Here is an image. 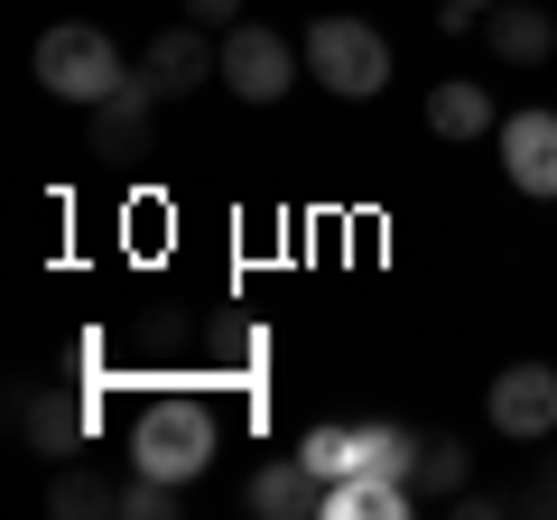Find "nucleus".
<instances>
[{"instance_id":"f3484780","label":"nucleus","mask_w":557,"mask_h":520,"mask_svg":"<svg viewBox=\"0 0 557 520\" xmlns=\"http://www.w3.org/2000/svg\"><path fill=\"white\" fill-rule=\"evenodd\" d=\"M177 493H186V483L139 474V465H131V483H121V511H131V520H177Z\"/></svg>"},{"instance_id":"f257e3e1","label":"nucleus","mask_w":557,"mask_h":520,"mask_svg":"<svg viewBox=\"0 0 557 520\" xmlns=\"http://www.w3.org/2000/svg\"><path fill=\"white\" fill-rule=\"evenodd\" d=\"M298 47H307V75H317L325 94H344V102H372L381 84H391V38H381L372 20H354V10H325Z\"/></svg>"},{"instance_id":"6ab92c4d","label":"nucleus","mask_w":557,"mask_h":520,"mask_svg":"<svg viewBox=\"0 0 557 520\" xmlns=\"http://www.w3.org/2000/svg\"><path fill=\"white\" fill-rule=\"evenodd\" d=\"M177 10H186V20H205V28H233L242 20V0H177Z\"/></svg>"},{"instance_id":"f03ea898","label":"nucleus","mask_w":557,"mask_h":520,"mask_svg":"<svg viewBox=\"0 0 557 520\" xmlns=\"http://www.w3.org/2000/svg\"><path fill=\"white\" fill-rule=\"evenodd\" d=\"M214 446H223V428H214V409H205V400H149L131 419V465H139V474L196 483L205 465H214Z\"/></svg>"},{"instance_id":"6e6552de","label":"nucleus","mask_w":557,"mask_h":520,"mask_svg":"<svg viewBox=\"0 0 557 520\" xmlns=\"http://www.w3.org/2000/svg\"><path fill=\"white\" fill-rule=\"evenodd\" d=\"M502 177L520 186V196H557V112H511L502 121Z\"/></svg>"},{"instance_id":"423d86ee","label":"nucleus","mask_w":557,"mask_h":520,"mask_svg":"<svg viewBox=\"0 0 557 520\" xmlns=\"http://www.w3.org/2000/svg\"><path fill=\"white\" fill-rule=\"evenodd\" d=\"M139 75L159 84L168 102H186V94H205V84H223V28H205V20L159 28V38H149V57H139Z\"/></svg>"},{"instance_id":"ddd939ff","label":"nucleus","mask_w":557,"mask_h":520,"mask_svg":"<svg viewBox=\"0 0 557 520\" xmlns=\"http://www.w3.org/2000/svg\"><path fill=\"white\" fill-rule=\"evenodd\" d=\"M428 131H437V140H483V131H493V94H483L474 75H437L428 84Z\"/></svg>"},{"instance_id":"1a4fd4ad","label":"nucleus","mask_w":557,"mask_h":520,"mask_svg":"<svg viewBox=\"0 0 557 520\" xmlns=\"http://www.w3.org/2000/svg\"><path fill=\"white\" fill-rule=\"evenodd\" d=\"M242 502H251L260 520H307V511H325V474L307 456H278V465H260V474H251V493H242Z\"/></svg>"},{"instance_id":"412c9836","label":"nucleus","mask_w":557,"mask_h":520,"mask_svg":"<svg viewBox=\"0 0 557 520\" xmlns=\"http://www.w3.org/2000/svg\"><path fill=\"white\" fill-rule=\"evenodd\" d=\"M474 10H502V0H474Z\"/></svg>"},{"instance_id":"f8f14e48","label":"nucleus","mask_w":557,"mask_h":520,"mask_svg":"<svg viewBox=\"0 0 557 520\" xmlns=\"http://www.w3.org/2000/svg\"><path fill=\"white\" fill-rule=\"evenodd\" d=\"M483 38H493L502 65H548L557 57V20H548V10H530V0H502L493 20H483Z\"/></svg>"},{"instance_id":"4468645a","label":"nucleus","mask_w":557,"mask_h":520,"mask_svg":"<svg viewBox=\"0 0 557 520\" xmlns=\"http://www.w3.org/2000/svg\"><path fill=\"white\" fill-rule=\"evenodd\" d=\"M409 483H418V502H456L465 483H474V446L465 437H418V465H409Z\"/></svg>"},{"instance_id":"dca6fc26","label":"nucleus","mask_w":557,"mask_h":520,"mask_svg":"<svg viewBox=\"0 0 557 520\" xmlns=\"http://www.w3.org/2000/svg\"><path fill=\"white\" fill-rule=\"evenodd\" d=\"M298 456L317 465L325 483H344V474L362 465V446H354V428H307V437H298Z\"/></svg>"},{"instance_id":"0eeeda50","label":"nucleus","mask_w":557,"mask_h":520,"mask_svg":"<svg viewBox=\"0 0 557 520\" xmlns=\"http://www.w3.org/2000/svg\"><path fill=\"white\" fill-rule=\"evenodd\" d=\"M159 84L149 75H121V94L112 102H94V159H112V168H131V159H149V131H159Z\"/></svg>"},{"instance_id":"20e7f679","label":"nucleus","mask_w":557,"mask_h":520,"mask_svg":"<svg viewBox=\"0 0 557 520\" xmlns=\"http://www.w3.org/2000/svg\"><path fill=\"white\" fill-rule=\"evenodd\" d=\"M298 65H307V47H298V38H278L270 20H233V28H223V94H242V102H278L288 84H298Z\"/></svg>"},{"instance_id":"9b49d317","label":"nucleus","mask_w":557,"mask_h":520,"mask_svg":"<svg viewBox=\"0 0 557 520\" xmlns=\"http://www.w3.org/2000/svg\"><path fill=\"white\" fill-rule=\"evenodd\" d=\"M409 511H418L409 474H344V483H325V520H409Z\"/></svg>"},{"instance_id":"7ed1b4c3","label":"nucleus","mask_w":557,"mask_h":520,"mask_svg":"<svg viewBox=\"0 0 557 520\" xmlns=\"http://www.w3.org/2000/svg\"><path fill=\"white\" fill-rule=\"evenodd\" d=\"M121 75H131V65H121V47L102 38L94 20H57L38 38V84L57 102H84V112H94V102H112L121 94Z\"/></svg>"},{"instance_id":"2eb2a0df","label":"nucleus","mask_w":557,"mask_h":520,"mask_svg":"<svg viewBox=\"0 0 557 520\" xmlns=\"http://www.w3.org/2000/svg\"><path fill=\"white\" fill-rule=\"evenodd\" d=\"M47 511H65V520L121 511V483H112V474H94V465H57V483H47Z\"/></svg>"},{"instance_id":"39448f33","label":"nucleus","mask_w":557,"mask_h":520,"mask_svg":"<svg viewBox=\"0 0 557 520\" xmlns=\"http://www.w3.org/2000/svg\"><path fill=\"white\" fill-rule=\"evenodd\" d=\"M483 419L511 446H548L557 437V362H502L483 391Z\"/></svg>"},{"instance_id":"a211bd4d","label":"nucleus","mask_w":557,"mask_h":520,"mask_svg":"<svg viewBox=\"0 0 557 520\" xmlns=\"http://www.w3.org/2000/svg\"><path fill=\"white\" fill-rule=\"evenodd\" d=\"M520 511H548V520H557V456H539V474H530V493H520Z\"/></svg>"},{"instance_id":"9d476101","label":"nucleus","mask_w":557,"mask_h":520,"mask_svg":"<svg viewBox=\"0 0 557 520\" xmlns=\"http://www.w3.org/2000/svg\"><path fill=\"white\" fill-rule=\"evenodd\" d=\"M10 409H20L28 456H75V446H84V428H94V419H84V400H65V391H20Z\"/></svg>"},{"instance_id":"aec40b11","label":"nucleus","mask_w":557,"mask_h":520,"mask_svg":"<svg viewBox=\"0 0 557 520\" xmlns=\"http://www.w3.org/2000/svg\"><path fill=\"white\" fill-rule=\"evenodd\" d=\"M437 28H446V38H465V28H483V10H474V0H437Z\"/></svg>"}]
</instances>
